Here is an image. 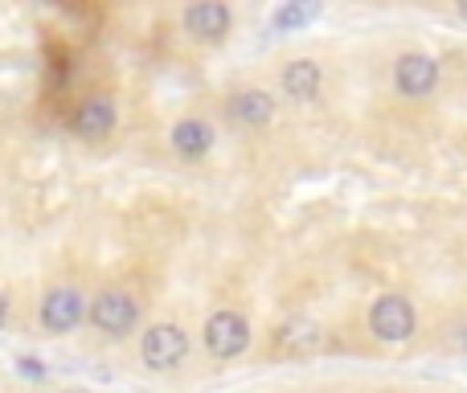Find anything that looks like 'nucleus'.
Instances as JSON below:
<instances>
[{"mask_svg":"<svg viewBox=\"0 0 467 393\" xmlns=\"http://www.w3.org/2000/svg\"><path fill=\"white\" fill-rule=\"evenodd\" d=\"M185 353H189V340L177 324H156V328H148L144 340H140V357H144V365L148 369H161V373L177 369V365L185 361Z\"/></svg>","mask_w":467,"mask_h":393,"instance_id":"nucleus-1","label":"nucleus"},{"mask_svg":"<svg viewBox=\"0 0 467 393\" xmlns=\"http://www.w3.org/2000/svg\"><path fill=\"white\" fill-rule=\"evenodd\" d=\"M246 345H250V328L238 312H213L210 315V324H205V348H210L213 357L230 361V357H238Z\"/></svg>","mask_w":467,"mask_h":393,"instance_id":"nucleus-2","label":"nucleus"},{"mask_svg":"<svg viewBox=\"0 0 467 393\" xmlns=\"http://www.w3.org/2000/svg\"><path fill=\"white\" fill-rule=\"evenodd\" d=\"M369 328H373V336L389 340V345L406 340L414 332V307L402 295H381L369 312Z\"/></svg>","mask_w":467,"mask_h":393,"instance_id":"nucleus-3","label":"nucleus"},{"mask_svg":"<svg viewBox=\"0 0 467 393\" xmlns=\"http://www.w3.org/2000/svg\"><path fill=\"white\" fill-rule=\"evenodd\" d=\"M136 299L123 295V291H103V295L95 299V307H90V320L99 324V328L107 332V336H123V332L136 328Z\"/></svg>","mask_w":467,"mask_h":393,"instance_id":"nucleus-4","label":"nucleus"},{"mask_svg":"<svg viewBox=\"0 0 467 393\" xmlns=\"http://www.w3.org/2000/svg\"><path fill=\"white\" fill-rule=\"evenodd\" d=\"M82 295L74 287H57L46 295V304H41V324H46L49 332H70L74 324L82 320Z\"/></svg>","mask_w":467,"mask_h":393,"instance_id":"nucleus-5","label":"nucleus"},{"mask_svg":"<svg viewBox=\"0 0 467 393\" xmlns=\"http://www.w3.org/2000/svg\"><path fill=\"white\" fill-rule=\"evenodd\" d=\"M398 90L402 95H410V98H422V95H431L435 90V78H439V66L431 62L427 54H406V57H398Z\"/></svg>","mask_w":467,"mask_h":393,"instance_id":"nucleus-6","label":"nucleus"},{"mask_svg":"<svg viewBox=\"0 0 467 393\" xmlns=\"http://www.w3.org/2000/svg\"><path fill=\"white\" fill-rule=\"evenodd\" d=\"M185 29L197 41H222L230 33V8L218 5V0H202L185 13Z\"/></svg>","mask_w":467,"mask_h":393,"instance_id":"nucleus-7","label":"nucleus"},{"mask_svg":"<svg viewBox=\"0 0 467 393\" xmlns=\"http://www.w3.org/2000/svg\"><path fill=\"white\" fill-rule=\"evenodd\" d=\"M115 128V103L107 95H90V98H82V107L74 111V131L78 136H87V140H99V136H107V131Z\"/></svg>","mask_w":467,"mask_h":393,"instance_id":"nucleus-8","label":"nucleus"},{"mask_svg":"<svg viewBox=\"0 0 467 393\" xmlns=\"http://www.w3.org/2000/svg\"><path fill=\"white\" fill-rule=\"evenodd\" d=\"M172 148H177L181 156H189V160H197V156H205L213 148V128L202 119H181L177 128H172Z\"/></svg>","mask_w":467,"mask_h":393,"instance_id":"nucleus-9","label":"nucleus"},{"mask_svg":"<svg viewBox=\"0 0 467 393\" xmlns=\"http://www.w3.org/2000/svg\"><path fill=\"white\" fill-rule=\"evenodd\" d=\"M230 111H234V119L246 123V128H263V123H271L275 103H271V95H263V90H242V95H234Z\"/></svg>","mask_w":467,"mask_h":393,"instance_id":"nucleus-10","label":"nucleus"},{"mask_svg":"<svg viewBox=\"0 0 467 393\" xmlns=\"http://www.w3.org/2000/svg\"><path fill=\"white\" fill-rule=\"evenodd\" d=\"M283 90H287L291 98H316V90H320V66L316 62H291L287 70H283Z\"/></svg>","mask_w":467,"mask_h":393,"instance_id":"nucleus-11","label":"nucleus"},{"mask_svg":"<svg viewBox=\"0 0 467 393\" xmlns=\"http://www.w3.org/2000/svg\"><path fill=\"white\" fill-rule=\"evenodd\" d=\"M316 13H320L316 5H283L279 13H275V29H299V25H307Z\"/></svg>","mask_w":467,"mask_h":393,"instance_id":"nucleus-12","label":"nucleus"},{"mask_svg":"<svg viewBox=\"0 0 467 393\" xmlns=\"http://www.w3.org/2000/svg\"><path fill=\"white\" fill-rule=\"evenodd\" d=\"M316 340H320V332H316L312 324H287V328H283V345L287 348H312Z\"/></svg>","mask_w":467,"mask_h":393,"instance_id":"nucleus-13","label":"nucleus"},{"mask_svg":"<svg viewBox=\"0 0 467 393\" xmlns=\"http://www.w3.org/2000/svg\"><path fill=\"white\" fill-rule=\"evenodd\" d=\"M16 369H21L25 377H46V365H37L33 357H21V361H16Z\"/></svg>","mask_w":467,"mask_h":393,"instance_id":"nucleus-14","label":"nucleus"},{"mask_svg":"<svg viewBox=\"0 0 467 393\" xmlns=\"http://www.w3.org/2000/svg\"><path fill=\"white\" fill-rule=\"evenodd\" d=\"M5 320H8V295L0 291V328H5Z\"/></svg>","mask_w":467,"mask_h":393,"instance_id":"nucleus-15","label":"nucleus"},{"mask_svg":"<svg viewBox=\"0 0 467 393\" xmlns=\"http://www.w3.org/2000/svg\"><path fill=\"white\" fill-rule=\"evenodd\" d=\"M455 13H460V16H463V21H467V5H455Z\"/></svg>","mask_w":467,"mask_h":393,"instance_id":"nucleus-16","label":"nucleus"},{"mask_svg":"<svg viewBox=\"0 0 467 393\" xmlns=\"http://www.w3.org/2000/svg\"><path fill=\"white\" fill-rule=\"evenodd\" d=\"M62 393H87V389H62Z\"/></svg>","mask_w":467,"mask_h":393,"instance_id":"nucleus-17","label":"nucleus"}]
</instances>
